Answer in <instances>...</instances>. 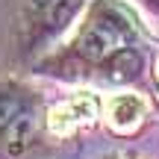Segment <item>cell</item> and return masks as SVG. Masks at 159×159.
Segmentation results:
<instances>
[{
    "mask_svg": "<svg viewBox=\"0 0 159 159\" xmlns=\"http://www.w3.org/2000/svg\"><path fill=\"white\" fill-rule=\"evenodd\" d=\"M144 3H148L150 9H156V12H159V0H144Z\"/></svg>",
    "mask_w": 159,
    "mask_h": 159,
    "instance_id": "cell-6",
    "label": "cell"
},
{
    "mask_svg": "<svg viewBox=\"0 0 159 159\" xmlns=\"http://www.w3.org/2000/svg\"><path fill=\"white\" fill-rule=\"evenodd\" d=\"M94 115H97V100L89 97V94H77V97H71V100L59 103L50 112V130L59 133V136H65V133L89 124Z\"/></svg>",
    "mask_w": 159,
    "mask_h": 159,
    "instance_id": "cell-4",
    "label": "cell"
},
{
    "mask_svg": "<svg viewBox=\"0 0 159 159\" xmlns=\"http://www.w3.org/2000/svg\"><path fill=\"white\" fill-rule=\"evenodd\" d=\"M85 3L94 0H24L21 12V44L24 50H39L41 44L53 41L68 24L83 12Z\"/></svg>",
    "mask_w": 159,
    "mask_h": 159,
    "instance_id": "cell-3",
    "label": "cell"
},
{
    "mask_svg": "<svg viewBox=\"0 0 159 159\" xmlns=\"http://www.w3.org/2000/svg\"><path fill=\"white\" fill-rule=\"evenodd\" d=\"M41 124V100L27 85L0 80V150L18 156L35 142Z\"/></svg>",
    "mask_w": 159,
    "mask_h": 159,
    "instance_id": "cell-2",
    "label": "cell"
},
{
    "mask_svg": "<svg viewBox=\"0 0 159 159\" xmlns=\"http://www.w3.org/2000/svg\"><path fill=\"white\" fill-rule=\"evenodd\" d=\"M47 74L59 77H97L109 83H127L142 74L139 33L130 12L118 0H94L85 12L74 39L59 53L41 62Z\"/></svg>",
    "mask_w": 159,
    "mask_h": 159,
    "instance_id": "cell-1",
    "label": "cell"
},
{
    "mask_svg": "<svg viewBox=\"0 0 159 159\" xmlns=\"http://www.w3.org/2000/svg\"><path fill=\"white\" fill-rule=\"evenodd\" d=\"M148 103L139 94H112L106 100V121L118 133H133L144 118Z\"/></svg>",
    "mask_w": 159,
    "mask_h": 159,
    "instance_id": "cell-5",
    "label": "cell"
}]
</instances>
